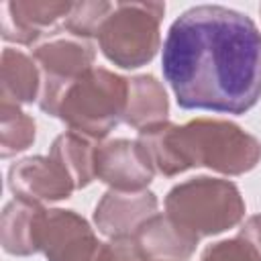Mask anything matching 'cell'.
Masks as SVG:
<instances>
[{"label":"cell","instance_id":"10","mask_svg":"<svg viewBox=\"0 0 261 261\" xmlns=\"http://www.w3.org/2000/svg\"><path fill=\"white\" fill-rule=\"evenodd\" d=\"M8 190L18 200L47 204L67 200L75 192V186L51 155H31L10 165Z\"/></svg>","mask_w":261,"mask_h":261},{"label":"cell","instance_id":"22","mask_svg":"<svg viewBox=\"0 0 261 261\" xmlns=\"http://www.w3.org/2000/svg\"><path fill=\"white\" fill-rule=\"evenodd\" d=\"M259 14H261V4H259Z\"/></svg>","mask_w":261,"mask_h":261},{"label":"cell","instance_id":"2","mask_svg":"<svg viewBox=\"0 0 261 261\" xmlns=\"http://www.w3.org/2000/svg\"><path fill=\"white\" fill-rule=\"evenodd\" d=\"M137 141L155 173L163 177H175L192 167L243 175L261 161V141L239 124L220 118H196L186 124L163 120L141 128Z\"/></svg>","mask_w":261,"mask_h":261},{"label":"cell","instance_id":"3","mask_svg":"<svg viewBox=\"0 0 261 261\" xmlns=\"http://www.w3.org/2000/svg\"><path fill=\"white\" fill-rule=\"evenodd\" d=\"M126 98L128 77L94 65L67 86L55 118L69 130L102 143L122 122Z\"/></svg>","mask_w":261,"mask_h":261},{"label":"cell","instance_id":"13","mask_svg":"<svg viewBox=\"0 0 261 261\" xmlns=\"http://www.w3.org/2000/svg\"><path fill=\"white\" fill-rule=\"evenodd\" d=\"M45 206L27 202V200H10L2 210L0 220V243L8 255L29 257L39 253L37 249V226Z\"/></svg>","mask_w":261,"mask_h":261},{"label":"cell","instance_id":"7","mask_svg":"<svg viewBox=\"0 0 261 261\" xmlns=\"http://www.w3.org/2000/svg\"><path fill=\"white\" fill-rule=\"evenodd\" d=\"M100 247L102 241L75 210H43L37 226V249L47 261H94Z\"/></svg>","mask_w":261,"mask_h":261},{"label":"cell","instance_id":"16","mask_svg":"<svg viewBox=\"0 0 261 261\" xmlns=\"http://www.w3.org/2000/svg\"><path fill=\"white\" fill-rule=\"evenodd\" d=\"M96 147L98 141H92L73 130H65L55 137L49 155L67 171L75 190H82L96 179V171H94Z\"/></svg>","mask_w":261,"mask_h":261},{"label":"cell","instance_id":"20","mask_svg":"<svg viewBox=\"0 0 261 261\" xmlns=\"http://www.w3.org/2000/svg\"><path fill=\"white\" fill-rule=\"evenodd\" d=\"M94 261H147L133 239H108Z\"/></svg>","mask_w":261,"mask_h":261},{"label":"cell","instance_id":"14","mask_svg":"<svg viewBox=\"0 0 261 261\" xmlns=\"http://www.w3.org/2000/svg\"><path fill=\"white\" fill-rule=\"evenodd\" d=\"M169 116V100L163 84L151 75H133L128 77V98L122 122L141 130L145 126L167 120Z\"/></svg>","mask_w":261,"mask_h":261},{"label":"cell","instance_id":"17","mask_svg":"<svg viewBox=\"0 0 261 261\" xmlns=\"http://www.w3.org/2000/svg\"><path fill=\"white\" fill-rule=\"evenodd\" d=\"M37 137L35 118L18 104L0 102V155L2 159L27 151Z\"/></svg>","mask_w":261,"mask_h":261},{"label":"cell","instance_id":"4","mask_svg":"<svg viewBox=\"0 0 261 261\" xmlns=\"http://www.w3.org/2000/svg\"><path fill=\"white\" fill-rule=\"evenodd\" d=\"M165 214L198 239L220 234L243 222L247 206L230 179L198 175L173 186L163 200Z\"/></svg>","mask_w":261,"mask_h":261},{"label":"cell","instance_id":"21","mask_svg":"<svg viewBox=\"0 0 261 261\" xmlns=\"http://www.w3.org/2000/svg\"><path fill=\"white\" fill-rule=\"evenodd\" d=\"M239 237H243V239L257 251V255H259V259H261V214L249 216V218L241 224Z\"/></svg>","mask_w":261,"mask_h":261},{"label":"cell","instance_id":"1","mask_svg":"<svg viewBox=\"0 0 261 261\" xmlns=\"http://www.w3.org/2000/svg\"><path fill=\"white\" fill-rule=\"evenodd\" d=\"M161 69L179 108L245 114L261 98V31L234 8L192 6L167 31Z\"/></svg>","mask_w":261,"mask_h":261},{"label":"cell","instance_id":"9","mask_svg":"<svg viewBox=\"0 0 261 261\" xmlns=\"http://www.w3.org/2000/svg\"><path fill=\"white\" fill-rule=\"evenodd\" d=\"M96 179L120 192H143L155 177V169L137 139L102 141L94 155Z\"/></svg>","mask_w":261,"mask_h":261},{"label":"cell","instance_id":"12","mask_svg":"<svg viewBox=\"0 0 261 261\" xmlns=\"http://www.w3.org/2000/svg\"><path fill=\"white\" fill-rule=\"evenodd\" d=\"M133 241L147 261H190L200 243L196 234L181 228L165 212L149 218Z\"/></svg>","mask_w":261,"mask_h":261},{"label":"cell","instance_id":"15","mask_svg":"<svg viewBox=\"0 0 261 261\" xmlns=\"http://www.w3.org/2000/svg\"><path fill=\"white\" fill-rule=\"evenodd\" d=\"M41 71L33 55L6 47L0 61V96L2 102L10 104H31L39 98Z\"/></svg>","mask_w":261,"mask_h":261},{"label":"cell","instance_id":"11","mask_svg":"<svg viewBox=\"0 0 261 261\" xmlns=\"http://www.w3.org/2000/svg\"><path fill=\"white\" fill-rule=\"evenodd\" d=\"M159 212V200L151 190H108L94 208V224L108 239H133L137 230Z\"/></svg>","mask_w":261,"mask_h":261},{"label":"cell","instance_id":"6","mask_svg":"<svg viewBox=\"0 0 261 261\" xmlns=\"http://www.w3.org/2000/svg\"><path fill=\"white\" fill-rule=\"evenodd\" d=\"M33 59L37 61L41 71V90L37 104L45 114L55 116L59 100L67 86L84 71L94 67L96 47L92 41L69 35L59 27L33 47Z\"/></svg>","mask_w":261,"mask_h":261},{"label":"cell","instance_id":"5","mask_svg":"<svg viewBox=\"0 0 261 261\" xmlns=\"http://www.w3.org/2000/svg\"><path fill=\"white\" fill-rule=\"evenodd\" d=\"M163 14V2H114L96 37L102 55L122 69L147 65L161 49Z\"/></svg>","mask_w":261,"mask_h":261},{"label":"cell","instance_id":"8","mask_svg":"<svg viewBox=\"0 0 261 261\" xmlns=\"http://www.w3.org/2000/svg\"><path fill=\"white\" fill-rule=\"evenodd\" d=\"M73 2L57 0H6L0 4V35L8 43L35 47L57 31Z\"/></svg>","mask_w":261,"mask_h":261},{"label":"cell","instance_id":"18","mask_svg":"<svg viewBox=\"0 0 261 261\" xmlns=\"http://www.w3.org/2000/svg\"><path fill=\"white\" fill-rule=\"evenodd\" d=\"M114 4L106 0H88V2H73L71 12L63 20L61 29L69 35L82 37V39H94L98 37L104 20L112 12Z\"/></svg>","mask_w":261,"mask_h":261},{"label":"cell","instance_id":"19","mask_svg":"<svg viewBox=\"0 0 261 261\" xmlns=\"http://www.w3.org/2000/svg\"><path fill=\"white\" fill-rule=\"evenodd\" d=\"M200 261H261V259L257 251L243 237L237 234L232 239H224L206 247Z\"/></svg>","mask_w":261,"mask_h":261}]
</instances>
